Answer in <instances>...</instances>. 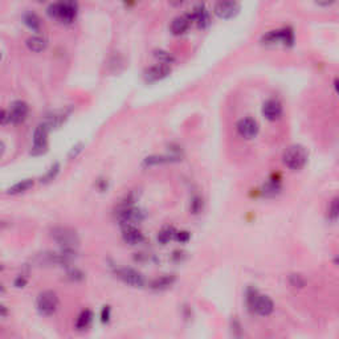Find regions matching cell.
Here are the masks:
<instances>
[{"label": "cell", "instance_id": "1", "mask_svg": "<svg viewBox=\"0 0 339 339\" xmlns=\"http://www.w3.org/2000/svg\"><path fill=\"white\" fill-rule=\"evenodd\" d=\"M48 15L61 23H73L77 15V3L76 0H61L60 3L52 4L48 8Z\"/></svg>", "mask_w": 339, "mask_h": 339}, {"label": "cell", "instance_id": "2", "mask_svg": "<svg viewBox=\"0 0 339 339\" xmlns=\"http://www.w3.org/2000/svg\"><path fill=\"white\" fill-rule=\"evenodd\" d=\"M248 306L252 312L258 314V316L268 317L270 316L274 310L273 301L270 300L268 296L260 294L256 290H251L247 296Z\"/></svg>", "mask_w": 339, "mask_h": 339}, {"label": "cell", "instance_id": "3", "mask_svg": "<svg viewBox=\"0 0 339 339\" xmlns=\"http://www.w3.org/2000/svg\"><path fill=\"white\" fill-rule=\"evenodd\" d=\"M282 161L288 169L297 171L302 169L308 162V151L305 150L304 146L293 145L286 149L282 155Z\"/></svg>", "mask_w": 339, "mask_h": 339}, {"label": "cell", "instance_id": "4", "mask_svg": "<svg viewBox=\"0 0 339 339\" xmlns=\"http://www.w3.org/2000/svg\"><path fill=\"white\" fill-rule=\"evenodd\" d=\"M37 310L41 316L50 317L53 316L56 310L58 308V297L54 292H50V290H46V292H42L37 297Z\"/></svg>", "mask_w": 339, "mask_h": 339}, {"label": "cell", "instance_id": "5", "mask_svg": "<svg viewBox=\"0 0 339 339\" xmlns=\"http://www.w3.org/2000/svg\"><path fill=\"white\" fill-rule=\"evenodd\" d=\"M52 237L64 249H74V247H77L78 241H80L77 233L69 229V228H54L52 231Z\"/></svg>", "mask_w": 339, "mask_h": 339}, {"label": "cell", "instance_id": "6", "mask_svg": "<svg viewBox=\"0 0 339 339\" xmlns=\"http://www.w3.org/2000/svg\"><path fill=\"white\" fill-rule=\"evenodd\" d=\"M145 219V213L134 205H124L118 212V221L124 227H137Z\"/></svg>", "mask_w": 339, "mask_h": 339}, {"label": "cell", "instance_id": "7", "mask_svg": "<svg viewBox=\"0 0 339 339\" xmlns=\"http://www.w3.org/2000/svg\"><path fill=\"white\" fill-rule=\"evenodd\" d=\"M240 7L236 0H217L213 7L215 15L220 19L228 20L235 17L239 12Z\"/></svg>", "mask_w": 339, "mask_h": 339}, {"label": "cell", "instance_id": "8", "mask_svg": "<svg viewBox=\"0 0 339 339\" xmlns=\"http://www.w3.org/2000/svg\"><path fill=\"white\" fill-rule=\"evenodd\" d=\"M262 41L265 44H278L281 42L284 45H292L294 41L293 29L290 28H282L277 31H270L262 37Z\"/></svg>", "mask_w": 339, "mask_h": 339}, {"label": "cell", "instance_id": "9", "mask_svg": "<svg viewBox=\"0 0 339 339\" xmlns=\"http://www.w3.org/2000/svg\"><path fill=\"white\" fill-rule=\"evenodd\" d=\"M48 131L49 129L44 124L36 127L33 133V146H32V155H41L46 151L48 147Z\"/></svg>", "mask_w": 339, "mask_h": 339}, {"label": "cell", "instance_id": "10", "mask_svg": "<svg viewBox=\"0 0 339 339\" xmlns=\"http://www.w3.org/2000/svg\"><path fill=\"white\" fill-rule=\"evenodd\" d=\"M117 276L127 285L133 288H143L145 286V277L139 273L138 270L133 268H121L117 270Z\"/></svg>", "mask_w": 339, "mask_h": 339}, {"label": "cell", "instance_id": "11", "mask_svg": "<svg viewBox=\"0 0 339 339\" xmlns=\"http://www.w3.org/2000/svg\"><path fill=\"white\" fill-rule=\"evenodd\" d=\"M170 72H171V68H170L169 64L161 62V64L153 65L149 69H146L143 77H145L147 82H157L163 80V78H166L170 74Z\"/></svg>", "mask_w": 339, "mask_h": 339}, {"label": "cell", "instance_id": "12", "mask_svg": "<svg viewBox=\"0 0 339 339\" xmlns=\"http://www.w3.org/2000/svg\"><path fill=\"white\" fill-rule=\"evenodd\" d=\"M237 133L241 138L252 139L254 138L258 133L257 121L253 118H243L237 122Z\"/></svg>", "mask_w": 339, "mask_h": 339}, {"label": "cell", "instance_id": "13", "mask_svg": "<svg viewBox=\"0 0 339 339\" xmlns=\"http://www.w3.org/2000/svg\"><path fill=\"white\" fill-rule=\"evenodd\" d=\"M8 112H9V117H11V124L19 125L25 121L28 113H29V108H28V104H25L24 101H15Z\"/></svg>", "mask_w": 339, "mask_h": 339}, {"label": "cell", "instance_id": "14", "mask_svg": "<svg viewBox=\"0 0 339 339\" xmlns=\"http://www.w3.org/2000/svg\"><path fill=\"white\" fill-rule=\"evenodd\" d=\"M262 114L268 121H277L282 116V105L277 100H268L262 106Z\"/></svg>", "mask_w": 339, "mask_h": 339}, {"label": "cell", "instance_id": "15", "mask_svg": "<svg viewBox=\"0 0 339 339\" xmlns=\"http://www.w3.org/2000/svg\"><path fill=\"white\" fill-rule=\"evenodd\" d=\"M191 19H192L193 23L197 24L199 28H207L211 23V19H209V13L207 11L204 4H199L196 7L193 8L192 13H191Z\"/></svg>", "mask_w": 339, "mask_h": 339}, {"label": "cell", "instance_id": "16", "mask_svg": "<svg viewBox=\"0 0 339 339\" xmlns=\"http://www.w3.org/2000/svg\"><path fill=\"white\" fill-rule=\"evenodd\" d=\"M191 23H192V19H191L189 15H183L175 17L172 20V23H171V32H172V35L180 36L183 33H185V32L188 31Z\"/></svg>", "mask_w": 339, "mask_h": 339}, {"label": "cell", "instance_id": "17", "mask_svg": "<svg viewBox=\"0 0 339 339\" xmlns=\"http://www.w3.org/2000/svg\"><path fill=\"white\" fill-rule=\"evenodd\" d=\"M122 237H124L125 243L130 244V245H138L145 241V236L137 227H124Z\"/></svg>", "mask_w": 339, "mask_h": 339}, {"label": "cell", "instance_id": "18", "mask_svg": "<svg viewBox=\"0 0 339 339\" xmlns=\"http://www.w3.org/2000/svg\"><path fill=\"white\" fill-rule=\"evenodd\" d=\"M180 159V154H171V155H151V157H147L145 161H143V166L145 167H151L157 166V165H163V163L169 162H176Z\"/></svg>", "mask_w": 339, "mask_h": 339}, {"label": "cell", "instance_id": "19", "mask_svg": "<svg viewBox=\"0 0 339 339\" xmlns=\"http://www.w3.org/2000/svg\"><path fill=\"white\" fill-rule=\"evenodd\" d=\"M25 44H27L28 49L32 50V52H36V53L42 52V50L45 49L46 46H48V41H46V39H44V37H41V36H39V35L31 36V37L27 40Z\"/></svg>", "mask_w": 339, "mask_h": 339}, {"label": "cell", "instance_id": "20", "mask_svg": "<svg viewBox=\"0 0 339 339\" xmlns=\"http://www.w3.org/2000/svg\"><path fill=\"white\" fill-rule=\"evenodd\" d=\"M66 118V114L65 113H53V114H50V116L46 117V120L42 122V124L45 125L48 129H57L58 126H61L62 122L65 121Z\"/></svg>", "mask_w": 339, "mask_h": 339}, {"label": "cell", "instance_id": "21", "mask_svg": "<svg viewBox=\"0 0 339 339\" xmlns=\"http://www.w3.org/2000/svg\"><path fill=\"white\" fill-rule=\"evenodd\" d=\"M173 281H175V277H173V276H162V277L155 278L154 281L151 282V288L155 290L167 289V288H170V286L172 285Z\"/></svg>", "mask_w": 339, "mask_h": 339}, {"label": "cell", "instance_id": "22", "mask_svg": "<svg viewBox=\"0 0 339 339\" xmlns=\"http://www.w3.org/2000/svg\"><path fill=\"white\" fill-rule=\"evenodd\" d=\"M31 187H33V180L32 179H25V180H21L19 183L13 184L11 188H8L7 193H9V195H17V193L25 192Z\"/></svg>", "mask_w": 339, "mask_h": 339}, {"label": "cell", "instance_id": "23", "mask_svg": "<svg viewBox=\"0 0 339 339\" xmlns=\"http://www.w3.org/2000/svg\"><path fill=\"white\" fill-rule=\"evenodd\" d=\"M93 320V313L90 310H82L78 316L77 321H76V329L77 330H85L88 329V326L90 325Z\"/></svg>", "mask_w": 339, "mask_h": 339}, {"label": "cell", "instance_id": "24", "mask_svg": "<svg viewBox=\"0 0 339 339\" xmlns=\"http://www.w3.org/2000/svg\"><path fill=\"white\" fill-rule=\"evenodd\" d=\"M176 232L177 231L173 227L163 228L162 231L159 232L158 241L161 244H167L169 241H171V240H173L175 237H176Z\"/></svg>", "mask_w": 339, "mask_h": 339}, {"label": "cell", "instance_id": "25", "mask_svg": "<svg viewBox=\"0 0 339 339\" xmlns=\"http://www.w3.org/2000/svg\"><path fill=\"white\" fill-rule=\"evenodd\" d=\"M24 23L32 31H39L40 27H41V21H40L39 16L36 13H32V12L24 16Z\"/></svg>", "mask_w": 339, "mask_h": 339}, {"label": "cell", "instance_id": "26", "mask_svg": "<svg viewBox=\"0 0 339 339\" xmlns=\"http://www.w3.org/2000/svg\"><path fill=\"white\" fill-rule=\"evenodd\" d=\"M58 171H60V165H58V163H54L53 166L50 167L49 171L44 175V177H41V183H48V181L53 180L54 177L57 176Z\"/></svg>", "mask_w": 339, "mask_h": 339}, {"label": "cell", "instance_id": "27", "mask_svg": "<svg viewBox=\"0 0 339 339\" xmlns=\"http://www.w3.org/2000/svg\"><path fill=\"white\" fill-rule=\"evenodd\" d=\"M329 217H330V220L339 219V196L333 199L330 208H329Z\"/></svg>", "mask_w": 339, "mask_h": 339}, {"label": "cell", "instance_id": "28", "mask_svg": "<svg viewBox=\"0 0 339 339\" xmlns=\"http://www.w3.org/2000/svg\"><path fill=\"white\" fill-rule=\"evenodd\" d=\"M280 191V183L278 181H269L264 185V195H274Z\"/></svg>", "mask_w": 339, "mask_h": 339}, {"label": "cell", "instance_id": "29", "mask_svg": "<svg viewBox=\"0 0 339 339\" xmlns=\"http://www.w3.org/2000/svg\"><path fill=\"white\" fill-rule=\"evenodd\" d=\"M155 57L158 58L161 62H163V64H170L173 60L172 56L169 52H165V50H157L155 52Z\"/></svg>", "mask_w": 339, "mask_h": 339}, {"label": "cell", "instance_id": "30", "mask_svg": "<svg viewBox=\"0 0 339 339\" xmlns=\"http://www.w3.org/2000/svg\"><path fill=\"white\" fill-rule=\"evenodd\" d=\"M68 277H69L72 281H81L82 278H84V273L80 272V270L74 269V270H70L69 273H68Z\"/></svg>", "mask_w": 339, "mask_h": 339}, {"label": "cell", "instance_id": "31", "mask_svg": "<svg viewBox=\"0 0 339 339\" xmlns=\"http://www.w3.org/2000/svg\"><path fill=\"white\" fill-rule=\"evenodd\" d=\"M189 237H191V236H189L188 232H185V231L179 232V231H177L175 240H177L179 243H187V241L189 240Z\"/></svg>", "mask_w": 339, "mask_h": 339}, {"label": "cell", "instance_id": "32", "mask_svg": "<svg viewBox=\"0 0 339 339\" xmlns=\"http://www.w3.org/2000/svg\"><path fill=\"white\" fill-rule=\"evenodd\" d=\"M110 313H112L110 306H105V308L102 309V313H101V320H102V322H108V321L110 320Z\"/></svg>", "mask_w": 339, "mask_h": 339}, {"label": "cell", "instance_id": "33", "mask_svg": "<svg viewBox=\"0 0 339 339\" xmlns=\"http://www.w3.org/2000/svg\"><path fill=\"white\" fill-rule=\"evenodd\" d=\"M201 208V200L199 199V197H195L192 200V203H191V209H192L193 213H197V212L200 211Z\"/></svg>", "mask_w": 339, "mask_h": 339}, {"label": "cell", "instance_id": "34", "mask_svg": "<svg viewBox=\"0 0 339 339\" xmlns=\"http://www.w3.org/2000/svg\"><path fill=\"white\" fill-rule=\"evenodd\" d=\"M25 284H27V278L24 277V276H19V277L15 280L16 288H24V286H25Z\"/></svg>", "mask_w": 339, "mask_h": 339}, {"label": "cell", "instance_id": "35", "mask_svg": "<svg viewBox=\"0 0 339 339\" xmlns=\"http://www.w3.org/2000/svg\"><path fill=\"white\" fill-rule=\"evenodd\" d=\"M8 122H11L9 112H8V110H3V112H1V125H7Z\"/></svg>", "mask_w": 339, "mask_h": 339}, {"label": "cell", "instance_id": "36", "mask_svg": "<svg viewBox=\"0 0 339 339\" xmlns=\"http://www.w3.org/2000/svg\"><path fill=\"white\" fill-rule=\"evenodd\" d=\"M337 0H316V3L318 4V5H322V7H329V5H332V4L336 3Z\"/></svg>", "mask_w": 339, "mask_h": 339}, {"label": "cell", "instance_id": "37", "mask_svg": "<svg viewBox=\"0 0 339 339\" xmlns=\"http://www.w3.org/2000/svg\"><path fill=\"white\" fill-rule=\"evenodd\" d=\"M80 151H82V145H78V146L73 147V150L70 151L69 157H70V158H73V157H74V158H76Z\"/></svg>", "mask_w": 339, "mask_h": 339}, {"label": "cell", "instance_id": "38", "mask_svg": "<svg viewBox=\"0 0 339 339\" xmlns=\"http://www.w3.org/2000/svg\"><path fill=\"white\" fill-rule=\"evenodd\" d=\"M185 0H169V3L172 5V7H180L181 4L184 3Z\"/></svg>", "mask_w": 339, "mask_h": 339}, {"label": "cell", "instance_id": "39", "mask_svg": "<svg viewBox=\"0 0 339 339\" xmlns=\"http://www.w3.org/2000/svg\"><path fill=\"white\" fill-rule=\"evenodd\" d=\"M5 316H7V309H5V306H1V317Z\"/></svg>", "mask_w": 339, "mask_h": 339}, {"label": "cell", "instance_id": "40", "mask_svg": "<svg viewBox=\"0 0 339 339\" xmlns=\"http://www.w3.org/2000/svg\"><path fill=\"white\" fill-rule=\"evenodd\" d=\"M334 88H336L337 93H339V80H336V82H334Z\"/></svg>", "mask_w": 339, "mask_h": 339}, {"label": "cell", "instance_id": "41", "mask_svg": "<svg viewBox=\"0 0 339 339\" xmlns=\"http://www.w3.org/2000/svg\"><path fill=\"white\" fill-rule=\"evenodd\" d=\"M336 264H338V265H339V256L336 258Z\"/></svg>", "mask_w": 339, "mask_h": 339}, {"label": "cell", "instance_id": "42", "mask_svg": "<svg viewBox=\"0 0 339 339\" xmlns=\"http://www.w3.org/2000/svg\"><path fill=\"white\" fill-rule=\"evenodd\" d=\"M124 1H126V3H127V1H131V0H124Z\"/></svg>", "mask_w": 339, "mask_h": 339}]
</instances>
